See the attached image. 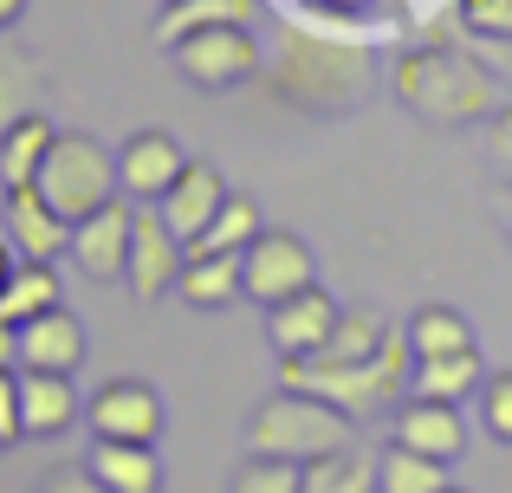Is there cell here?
Here are the masks:
<instances>
[{
    "label": "cell",
    "mask_w": 512,
    "mask_h": 493,
    "mask_svg": "<svg viewBox=\"0 0 512 493\" xmlns=\"http://www.w3.org/2000/svg\"><path fill=\"white\" fill-rule=\"evenodd\" d=\"M389 91L409 117H422L435 130H474L506 104L500 72L487 59H474L467 46H448V39H422V46L396 52Z\"/></svg>",
    "instance_id": "obj_1"
},
{
    "label": "cell",
    "mask_w": 512,
    "mask_h": 493,
    "mask_svg": "<svg viewBox=\"0 0 512 493\" xmlns=\"http://www.w3.org/2000/svg\"><path fill=\"white\" fill-rule=\"evenodd\" d=\"M376 85V65L363 46H350L344 33H312V26H286L273 52V91L286 104L312 117H344L363 104V91Z\"/></svg>",
    "instance_id": "obj_2"
},
{
    "label": "cell",
    "mask_w": 512,
    "mask_h": 493,
    "mask_svg": "<svg viewBox=\"0 0 512 493\" xmlns=\"http://www.w3.org/2000/svg\"><path fill=\"white\" fill-rule=\"evenodd\" d=\"M350 448V416L338 403L312 390H292L279 383L266 403H253L247 416V455H266V461H292V468H312V461Z\"/></svg>",
    "instance_id": "obj_3"
},
{
    "label": "cell",
    "mask_w": 512,
    "mask_h": 493,
    "mask_svg": "<svg viewBox=\"0 0 512 493\" xmlns=\"http://www.w3.org/2000/svg\"><path fill=\"white\" fill-rule=\"evenodd\" d=\"M33 189L46 195L65 221H85V215H98L104 202L124 195V189H117V156L104 150L91 130H59V137H52Z\"/></svg>",
    "instance_id": "obj_4"
},
{
    "label": "cell",
    "mask_w": 512,
    "mask_h": 493,
    "mask_svg": "<svg viewBox=\"0 0 512 493\" xmlns=\"http://www.w3.org/2000/svg\"><path fill=\"white\" fill-rule=\"evenodd\" d=\"M169 59L195 91H234L260 72L266 52H260V39H253V26H201V33L175 39Z\"/></svg>",
    "instance_id": "obj_5"
},
{
    "label": "cell",
    "mask_w": 512,
    "mask_h": 493,
    "mask_svg": "<svg viewBox=\"0 0 512 493\" xmlns=\"http://www.w3.org/2000/svg\"><path fill=\"white\" fill-rule=\"evenodd\" d=\"M240 273H247V299L260 305H279V299H292V292H305V286H318V253L299 241V234H286V228H260L253 234V247L240 253Z\"/></svg>",
    "instance_id": "obj_6"
},
{
    "label": "cell",
    "mask_w": 512,
    "mask_h": 493,
    "mask_svg": "<svg viewBox=\"0 0 512 493\" xmlns=\"http://www.w3.org/2000/svg\"><path fill=\"white\" fill-rule=\"evenodd\" d=\"M188 266V241L163 221L156 202H137V228H130V266H124V286L137 292L143 305H156L163 292H175Z\"/></svg>",
    "instance_id": "obj_7"
},
{
    "label": "cell",
    "mask_w": 512,
    "mask_h": 493,
    "mask_svg": "<svg viewBox=\"0 0 512 493\" xmlns=\"http://www.w3.org/2000/svg\"><path fill=\"white\" fill-rule=\"evenodd\" d=\"M85 429L104 435V442H163L169 409L143 377H117L85 403Z\"/></svg>",
    "instance_id": "obj_8"
},
{
    "label": "cell",
    "mask_w": 512,
    "mask_h": 493,
    "mask_svg": "<svg viewBox=\"0 0 512 493\" xmlns=\"http://www.w3.org/2000/svg\"><path fill=\"white\" fill-rule=\"evenodd\" d=\"M130 228H137V202L117 195V202L98 208V215L72 221V253H65V260H72L91 286H111V279H124V266H130Z\"/></svg>",
    "instance_id": "obj_9"
},
{
    "label": "cell",
    "mask_w": 512,
    "mask_h": 493,
    "mask_svg": "<svg viewBox=\"0 0 512 493\" xmlns=\"http://www.w3.org/2000/svg\"><path fill=\"white\" fill-rule=\"evenodd\" d=\"M338 312H344V305L331 299L325 286H305V292H292V299L266 305V338H273L279 357H318L331 344Z\"/></svg>",
    "instance_id": "obj_10"
},
{
    "label": "cell",
    "mask_w": 512,
    "mask_h": 493,
    "mask_svg": "<svg viewBox=\"0 0 512 493\" xmlns=\"http://www.w3.org/2000/svg\"><path fill=\"white\" fill-rule=\"evenodd\" d=\"M7 241L20 260H39V266H59V253H72V221L46 202L39 189H7Z\"/></svg>",
    "instance_id": "obj_11"
},
{
    "label": "cell",
    "mask_w": 512,
    "mask_h": 493,
    "mask_svg": "<svg viewBox=\"0 0 512 493\" xmlns=\"http://www.w3.org/2000/svg\"><path fill=\"white\" fill-rule=\"evenodd\" d=\"M389 442L415 448V455H435V461H454L467 448V422L454 403H435V396H402L396 403V422H389Z\"/></svg>",
    "instance_id": "obj_12"
},
{
    "label": "cell",
    "mask_w": 512,
    "mask_h": 493,
    "mask_svg": "<svg viewBox=\"0 0 512 493\" xmlns=\"http://www.w3.org/2000/svg\"><path fill=\"white\" fill-rule=\"evenodd\" d=\"M182 163L188 156L169 130H137V137L117 150V189H124L130 202H163V189L182 176Z\"/></svg>",
    "instance_id": "obj_13"
},
{
    "label": "cell",
    "mask_w": 512,
    "mask_h": 493,
    "mask_svg": "<svg viewBox=\"0 0 512 493\" xmlns=\"http://www.w3.org/2000/svg\"><path fill=\"white\" fill-rule=\"evenodd\" d=\"M227 195H234V189H227L221 163H195V156H188L182 176H175L169 189H163V202H156V208H163V221H169L175 234H182V241H195V234L208 228L214 215H221Z\"/></svg>",
    "instance_id": "obj_14"
},
{
    "label": "cell",
    "mask_w": 512,
    "mask_h": 493,
    "mask_svg": "<svg viewBox=\"0 0 512 493\" xmlns=\"http://www.w3.org/2000/svg\"><path fill=\"white\" fill-rule=\"evenodd\" d=\"M20 422L26 435H65L72 422H85L72 370H20Z\"/></svg>",
    "instance_id": "obj_15"
},
{
    "label": "cell",
    "mask_w": 512,
    "mask_h": 493,
    "mask_svg": "<svg viewBox=\"0 0 512 493\" xmlns=\"http://www.w3.org/2000/svg\"><path fill=\"white\" fill-rule=\"evenodd\" d=\"M78 364H85V325L72 305H52V312L20 325V370H78Z\"/></svg>",
    "instance_id": "obj_16"
},
{
    "label": "cell",
    "mask_w": 512,
    "mask_h": 493,
    "mask_svg": "<svg viewBox=\"0 0 512 493\" xmlns=\"http://www.w3.org/2000/svg\"><path fill=\"white\" fill-rule=\"evenodd\" d=\"M85 468L98 474L111 493H163V481H169L156 442H104V435H91Z\"/></svg>",
    "instance_id": "obj_17"
},
{
    "label": "cell",
    "mask_w": 512,
    "mask_h": 493,
    "mask_svg": "<svg viewBox=\"0 0 512 493\" xmlns=\"http://www.w3.org/2000/svg\"><path fill=\"white\" fill-rule=\"evenodd\" d=\"M175 292H182L195 312H221V305L247 299L240 253H188V266H182V279H175Z\"/></svg>",
    "instance_id": "obj_18"
},
{
    "label": "cell",
    "mask_w": 512,
    "mask_h": 493,
    "mask_svg": "<svg viewBox=\"0 0 512 493\" xmlns=\"http://www.w3.org/2000/svg\"><path fill=\"white\" fill-rule=\"evenodd\" d=\"M52 137H59V130H52L46 111H33V117H20V124L0 130V195H7V189H33Z\"/></svg>",
    "instance_id": "obj_19"
},
{
    "label": "cell",
    "mask_w": 512,
    "mask_h": 493,
    "mask_svg": "<svg viewBox=\"0 0 512 493\" xmlns=\"http://www.w3.org/2000/svg\"><path fill=\"white\" fill-rule=\"evenodd\" d=\"M487 383V364H480V344L467 351H448V357H415V383L409 396H435V403H461Z\"/></svg>",
    "instance_id": "obj_20"
},
{
    "label": "cell",
    "mask_w": 512,
    "mask_h": 493,
    "mask_svg": "<svg viewBox=\"0 0 512 493\" xmlns=\"http://www.w3.org/2000/svg\"><path fill=\"white\" fill-rule=\"evenodd\" d=\"M266 0H163V20H156V46H175L182 33L201 26H253Z\"/></svg>",
    "instance_id": "obj_21"
},
{
    "label": "cell",
    "mask_w": 512,
    "mask_h": 493,
    "mask_svg": "<svg viewBox=\"0 0 512 493\" xmlns=\"http://www.w3.org/2000/svg\"><path fill=\"white\" fill-rule=\"evenodd\" d=\"M376 493H448V461L389 442L376 455Z\"/></svg>",
    "instance_id": "obj_22"
},
{
    "label": "cell",
    "mask_w": 512,
    "mask_h": 493,
    "mask_svg": "<svg viewBox=\"0 0 512 493\" xmlns=\"http://www.w3.org/2000/svg\"><path fill=\"white\" fill-rule=\"evenodd\" d=\"M39 104H46V72L33 65V52L0 46V130L20 124V117H33Z\"/></svg>",
    "instance_id": "obj_23"
},
{
    "label": "cell",
    "mask_w": 512,
    "mask_h": 493,
    "mask_svg": "<svg viewBox=\"0 0 512 493\" xmlns=\"http://www.w3.org/2000/svg\"><path fill=\"white\" fill-rule=\"evenodd\" d=\"M52 305H65V292H59V273L39 266V260H20V266H13V279L0 286V318H13V325L52 312Z\"/></svg>",
    "instance_id": "obj_24"
},
{
    "label": "cell",
    "mask_w": 512,
    "mask_h": 493,
    "mask_svg": "<svg viewBox=\"0 0 512 493\" xmlns=\"http://www.w3.org/2000/svg\"><path fill=\"white\" fill-rule=\"evenodd\" d=\"M260 228H266L260 202H253V195H227V202H221V215H214L208 228H201L195 241H188V253H247Z\"/></svg>",
    "instance_id": "obj_25"
},
{
    "label": "cell",
    "mask_w": 512,
    "mask_h": 493,
    "mask_svg": "<svg viewBox=\"0 0 512 493\" xmlns=\"http://www.w3.org/2000/svg\"><path fill=\"white\" fill-rule=\"evenodd\" d=\"M389 312H376V305H344L338 312V325H331V344H325V357H376L383 351V338H389Z\"/></svg>",
    "instance_id": "obj_26"
},
{
    "label": "cell",
    "mask_w": 512,
    "mask_h": 493,
    "mask_svg": "<svg viewBox=\"0 0 512 493\" xmlns=\"http://www.w3.org/2000/svg\"><path fill=\"white\" fill-rule=\"evenodd\" d=\"M402 331H409L415 357H448V351H467V344H474V325H467L454 305H422Z\"/></svg>",
    "instance_id": "obj_27"
},
{
    "label": "cell",
    "mask_w": 512,
    "mask_h": 493,
    "mask_svg": "<svg viewBox=\"0 0 512 493\" xmlns=\"http://www.w3.org/2000/svg\"><path fill=\"white\" fill-rule=\"evenodd\" d=\"M299 493H376V461L357 448H338L299 474Z\"/></svg>",
    "instance_id": "obj_28"
},
{
    "label": "cell",
    "mask_w": 512,
    "mask_h": 493,
    "mask_svg": "<svg viewBox=\"0 0 512 493\" xmlns=\"http://www.w3.org/2000/svg\"><path fill=\"white\" fill-rule=\"evenodd\" d=\"M299 474L292 461H266V455H247L240 461V474L227 481V493H299Z\"/></svg>",
    "instance_id": "obj_29"
},
{
    "label": "cell",
    "mask_w": 512,
    "mask_h": 493,
    "mask_svg": "<svg viewBox=\"0 0 512 493\" xmlns=\"http://www.w3.org/2000/svg\"><path fill=\"white\" fill-rule=\"evenodd\" d=\"M480 422H487L493 442L512 448V370H487V383H480Z\"/></svg>",
    "instance_id": "obj_30"
},
{
    "label": "cell",
    "mask_w": 512,
    "mask_h": 493,
    "mask_svg": "<svg viewBox=\"0 0 512 493\" xmlns=\"http://www.w3.org/2000/svg\"><path fill=\"white\" fill-rule=\"evenodd\" d=\"M461 20L487 39H512V0H461Z\"/></svg>",
    "instance_id": "obj_31"
},
{
    "label": "cell",
    "mask_w": 512,
    "mask_h": 493,
    "mask_svg": "<svg viewBox=\"0 0 512 493\" xmlns=\"http://www.w3.org/2000/svg\"><path fill=\"white\" fill-rule=\"evenodd\" d=\"M26 442V422H20V370H0V448Z\"/></svg>",
    "instance_id": "obj_32"
},
{
    "label": "cell",
    "mask_w": 512,
    "mask_h": 493,
    "mask_svg": "<svg viewBox=\"0 0 512 493\" xmlns=\"http://www.w3.org/2000/svg\"><path fill=\"white\" fill-rule=\"evenodd\" d=\"M487 156L500 163V176L512 182V98L500 104V111L487 117Z\"/></svg>",
    "instance_id": "obj_33"
},
{
    "label": "cell",
    "mask_w": 512,
    "mask_h": 493,
    "mask_svg": "<svg viewBox=\"0 0 512 493\" xmlns=\"http://www.w3.org/2000/svg\"><path fill=\"white\" fill-rule=\"evenodd\" d=\"M39 493H111V487H104L98 474H91L85 461H78V468H59V474H52V481L39 487Z\"/></svg>",
    "instance_id": "obj_34"
},
{
    "label": "cell",
    "mask_w": 512,
    "mask_h": 493,
    "mask_svg": "<svg viewBox=\"0 0 512 493\" xmlns=\"http://www.w3.org/2000/svg\"><path fill=\"white\" fill-rule=\"evenodd\" d=\"M0 370H20V325L0 318Z\"/></svg>",
    "instance_id": "obj_35"
},
{
    "label": "cell",
    "mask_w": 512,
    "mask_h": 493,
    "mask_svg": "<svg viewBox=\"0 0 512 493\" xmlns=\"http://www.w3.org/2000/svg\"><path fill=\"white\" fill-rule=\"evenodd\" d=\"M13 266H20V253H13V241H0V286L13 279Z\"/></svg>",
    "instance_id": "obj_36"
},
{
    "label": "cell",
    "mask_w": 512,
    "mask_h": 493,
    "mask_svg": "<svg viewBox=\"0 0 512 493\" xmlns=\"http://www.w3.org/2000/svg\"><path fill=\"white\" fill-rule=\"evenodd\" d=\"M20 13H26V0H0V33H7V26L20 20Z\"/></svg>",
    "instance_id": "obj_37"
},
{
    "label": "cell",
    "mask_w": 512,
    "mask_h": 493,
    "mask_svg": "<svg viewBox=\"0 0 512 493\" xmlns=\"http://www.w3.org/2000/svg\"><path fill=\"white\" fill-rule=\"evenodd\" d=\"M273 7H305V0H273Z\"/></svg>",
    "instance_id": "obj_38"
},
{
    "label": "cell",
    "mask_w": 512,
    "mask_h": 493,
    "mask_svg": "<svg viewBox=\"0 0 512 493\" xmlns=\"http://www.w3.org/2000/svg\"><path fill=\"white\" fill-rule=\"evenodd\" d=\"M448 493H461V487H448Z\"/></svg>",
    "instance_id": "obj_39"
}]
</instances>
